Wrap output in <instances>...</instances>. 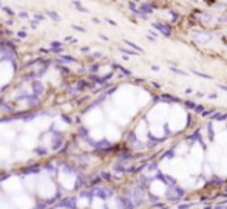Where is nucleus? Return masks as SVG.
Instances as JSON below:
<instances>
[{
	"mask_svg": "<svg viewBox=\"0 0 227 209\" xmlns=\"http://www.w3.org/2000/svg\"><path fill=\"white\" fill-rule=\"evenodd\" d=\"M151 26H153L156 31H159L161 34H164L165 37H172V34H173V28H172V25H168V23L154 22V23H151Z\"/></svg>",
	"mask_w": 227,
	"mask_h": 209,
	"instance_id": "f257e3e1",
	"label": "nucleus"
},
{
	"mask_svg": "<svg viewBox=\"0 0 227 209\" xmlns=\"http://www.w3.org/2000/svg\"><path fill=\"white\" fill-rule=\"evenodd\" d=\"M139 9L144 11L145 14H148V16H150V14L153 13L154 8H153V5H151V3H141V5H139Z\"/></svg>",
	"mask_w": 227,
	"mask_h": 209,
	"instance_id": "f03ea898",
	"label": "nucleus"
},
{
	"mask_svg": "<svg viewBox=\"0 0 227 209\" xmlns=\"http://www.w3.org/2000/svg\"><path fill=\"white\" fill-rule=\"evenodd\" d=\"M124 44H125L127 47H131V48H133V50H136V51H139V53H144V50H142V48L139 47V45L133 44V42H130V40H127V39H125V40H124Z\"/></svg>",
	"mask_w": 227,
	"mask_h": 209,
	"instance_id": "7ed1b4c3",
	"label": "nucleus"
},
{
	"mask_svg": "<svg viewBox=\"0 0 227 209\" xmlns=\"http://www.w3.org/2000/svg\"><path fill=\"white\" fill-rule=\"evenodd\" d=\"M128 8H130L131 11H133L134 14H138V13H139V8L134 5V2H133V0H130V2H128Z\"/></svg>",
	"mask_w": 227,
	"mask_h": 209,
	"instance_id": "20e7f679",
	"label": "nucleus"
},
{
	"mask_svg": "<svg viewBox=\"0 0 227 209\" xmlns=\"http://www.w3.org/2000/svg\"><path fill=\"white\" fill-rule=\"evenodd\" d=\"M47 16H48V17H51L53 20H60L59 14H56L54 11H47Z\"/></svg>",
	"mask_w": 227,
	"mask_h": 209,
	"instance_id": "39448f33",
	"label": "nucleus"
},
{
	"mask_svg": "<svg viewBox=\"0 0 227 209\" xmlns=\"http://www.w3.org/2000/svg\"><path fill=\"white\" fill-rule=\"evenodd\" d=\"M172 71H173V73H176V74H181V76H188V73H185L184 70H179V68H176V67H173V65H172Z\"/></svg>",
	"mask_w": 227,
	"mask_h": 209,
	"instance_id": "423d86ee",
	"label": "nucleus"
},
{
	"mask_svg": "<svg viewBox=\"0 0 227 209\" xmlns=\"http://www.w3.org/2000/svg\"><path fill=\"white\" fill-rule=\"evenodd\" d=\"M193 73H195L196 76H199V78H204V79H212V76H210V74L201 73V71H196V70H193Z\"/></svg>",
	"mask_w": 227,
	"mask_h": 209,
	"instance_id": "0eeeda50",
	"label": "nucleus"
},
{
	"mask_svg": "<svg viewBox=\"0 0 227 209\" xmlns=\"http://www.w3.org/2000/svg\"><path fill=\"white\" fill-rule=\"evenodd\" d=\"M73 5H74V6H76V8H77L79 11H81V13H87V9H85V8H84V6H82L79 2H73Z\"/></svg>",
	"mask_w": 227,
	"mask_h": 209,
	"instance_id": "6e6552de",
	"label": "nucleus"
},
{
	"mask_svg": "<svg viewBox=\"0 0 227 209\" xmlns=\"http://www.w3.org/2000/svg\"><path fill=\"white\" fill-rule=\"evenodd\" d=\"M120 51L127 53V54H138V53H139V51H136V50H128V48H120Z\"/></svg>",
	"mask_w": 227,
	"mask_h": 209,
	"instance_id": "1a4fd4ad",
	"label": "nucleus"
},
{
	"mask_svg": "<svg viewBox=\"0 0 227 209\" xmlns=\"http://www.w3.org/2000/svg\"><path fill=\"white\" fill-rule=\"evenodd\" d=\"M178 19H179V14H178V13H175V11H172V22L178 20Z\"/></svg>",
	"mask_w": 227,
	"mask_h": 209,
	"instance_id": "9d476101",
	"label": "nucleus"
},
{
	"mask_svg": "<svg viewBox=\"0 0 227 209\" xmlns=\"http://www.w3.org/2000/svg\"><path fill=\"white\" fill-rule=\"evenodd\" d=\"M73 28H74V29H77V31H81V33H85V28H82V26H77V25H73Z\"/></svg>",
	"mask_w": 227,
	"mask_h": 209,
	"instance_id": "9b49d317",
	"label": "nucleus"
},
{
	"mask_svg": "<svg viewBox=\"0 0 227 209\" xmlns=\"http://www.w3.org/2000/svg\"><path fill=\"white\" fill-rule=\"evenodd\" d=\"M19 17H20V19H28V14H26V13H20V14H19Z\"/></svg>",
	"mask_w": 227,
	"mask_h": 209,
	"instance_id": "f8f14e48",
	"label": "nucleus"
},
{
	"mask_svg": "<svg viewBox=\"0 0 227 209\" xmlns=\"http://www.w3.org/2000/svg\"><path fill=\"white\" fill-rule=\"evenodd\" d=\"M3 11H5L6 14H9V16L13 14V9H11V8H3Z\"/></svg>",
	"mask_w": 227,
	"mask_h": 209,
	"instance_id": "ddd939ff",
	"label": "nucleus"
},
{
	"mask_svg": "<svg viewBox=\"0 0 227 209\" xmlns=\"http://www.w3.org/2000/svg\"><path fill=\"white\" fill-rule=\"evenodd\" d=\"M107 22H108L110 25H113V26H116V25H118V23H116L114 20H111V19H107Z\"/></svg>",
	"mask_w": 227,
	"mask_h": 209,
	"instance_id": "4468645a",
	"label": "nucleus"
},
{
	"mask_svg": "<svg viewBox=\"0 0 227 209\" xmlns=\"http://www.w3.org/2000/svg\"><path fill=\"white\" fill-rule=\"evenodd\" d=\"M17 36H19V37H22V39H23V37H26V33H25V31H20V33L17 34Z\"/></svg>",
	"mask_w": 227,
	"mask_h": 209,
	"instance_id": "2eb2a0df",
	"label": "nucleus"
},
{
	"mask_svg": "<svg viewBox=\"0 0 227 209\" xmlns=\"http://www.w3.org/2000/svg\"><path fill=\"white\" fill-rule=\"evenodd\" d=\"M99 37H101V39H102V40H105V42H107V40H108V37H107V36H105V34H99Z\"/></svg>",
	"mask_w": 227,
	"mask_h": 209,
	"instance_id": "dca6fc26",
	"label": "nucleus"
},
{
	"mask_svg": "<svg viewBox=\"0 0 227 209\" xmlns=\"http://www.w3.org/2000/svg\"><path fill=\"white\" fill-rule=\"evenodd\" d=\"M51 45H53V47H54V48H57V47L60 48V44H59V42H53Z\"/></svg>",
	"mask_w": 227,
	"mask_h": 209,
	"instance_id": "f3484780",
	"label": "nucleus"
},
{
	"mask_svg": "<svg viewBox=\"0 0 227 209\" xmlns=\"http://www.w3.org/2000/svg\"><path fill=\"white\" fill-rule=\"evenodd\" d=\"M65 40H67V42H76V39H73V37H70V36H68Z\"/></svg>",
	"mask_w": 227,
	"mask_h": 209,
	"instance_id": "a211bd4d",
	"label": "nucleus"
},
{
	"mask_svg": "<svg viewBox=\"0 0 227 209\" xmlns=\"http://www.w3.org/2000/svg\"><path fill=\"white\" fill-rule=\"evenodd\" d=\"M31 28H37V22H31Z\"/></svg>",
	"mask_w": 227,
	"mask_h": 209,
	"instance_id": "6ab92c4d",
	"label": "nucleus"
},
{
	"mask_svg": "<svg viewBox=\"0 0 227 209\" xmlns=\"http://www.w3.org/2000/svg\"><path fill=\"white\" fill-rule=\"evenodd\" d=\"M219 88L224 90V92H227V85H219Z\"/></svg>",
	"mask_w": 227,
	"mask_h": 209,
	"instance_id": "aec40b11",
	"label": "nucleus"
},
{
	"mask_svg": "<svg viewBox=\"0 0 227 209\" xmlns=\"http://www.w3.org/2000/svg\"><path fill=\"white\" fill-rule=\"evenodd\" d=\"M190 2H193V3H198V2H199V0H190Z\"/></svg>",
	"mask_w": 227,
	"mask_h": 209,
	"instance_id": "412c9836",
	"label": "nucleus"
},
{
	"mask_svg": "<svg viewBox=\"0 0 227 209\" xmlns=\"http://www.w3.org/2000/svg\"><path fill=\"white\" fill-rule=\"evenodd\" d=\"M133 2H138V3H139V2H141V0H133Z\"/></svg>",
	"mask_w": 227,
	"mask_h": 209,
	"instance_id": "4be33fe9",
	"label": "nucleus"
}]
</instances>
